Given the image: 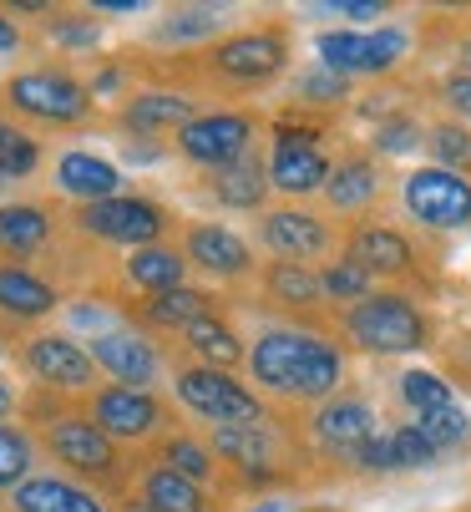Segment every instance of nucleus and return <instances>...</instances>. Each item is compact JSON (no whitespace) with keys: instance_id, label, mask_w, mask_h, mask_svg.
<instances>
[{"instance_id":"nucleus-14","label":"nucleus","mask_w":471,"mask_h":512,"mask_svg":"<svg viewBox=\"0 0 471 512\" xmlns=\"http://www.w3.org/2000/svg\"><path fill=\"white\" fill-rule=\"evenodd\" d=\"M259 239L279 254V259H320L330 249V229H325V218L320 213H309V208H269L259 218Z\"/></svg>"},{"instance_id":"nucleus-19","label":"nucleus","mask_w":471,"mask_h":512,"mask_svg":"<svg viewBox=\"0 0 471 512\" xmlns=\"http://www.w3.org/2000/svg\"><path fill=\"white\" fill-rule=\"evenodd\" d=\"M16 512H107L102 497H92L87 487H76L66 477H31L11 492Z\"/></svg>"},{"instance_id":"nucleus-23","label":"nucleus","mask_w":471,"mask_h":512,"mask_svg":"<svg viewBox=\"0 0 471 512\" xmlns=\"http://www.w3.org/2000/svg\"><path fill=\"white\" fill-rule=\"evenodd\" d=\"M142 502L152 512H213L203 482H193V477H183L173 467H152L142 477Z\"/></svg>"},{"instance_id":"nucleus-30","label":"nucleus","mask_w":471,"mask_h":512,"mask_svg":"<svg viewBox=\"0 0 471 512\" xmlns=\"http://www.w3.org/2000/svg\"><path fill=\"white\" fill-rule=\"evenodd\" d=\"M142 315L152 320V325H163V330H188L193 320H203V315H213L208 310V295H198V289H168V295H152L147 305H142Z\"/></svg>"},{"instance_id":"nucleus-17","label":"nucleus","mask_w":471,"mask_h":512,"mask_svg":"<svg viewBox=\"0 0 471 512\" xmlns=\"http://www.w3.org/2000/svg\"><path fill=\"white\" fill-rule=\"evenodd\" d=\"M188 259L203 269V274H218V279H244L249 274V244L239 234H228L223 224H193L188 229Z\"/></svg>"},{"instance_id":"nucleus-49","label":"nucleus","mask_w":471,"mask_h":512,"mask_svg":"<svg viewBox=\"0 0 471 512\" xmlns=\"http://www.w3.org/2000/svg\"><path fill=\"white\" fill-rule=\"evenodd\" d=\"M249 512H289V502H279V497H269V502H259V507H249Z\"/></svg>"},{"instance_id":"nucleus-42","label":"nucleus","mask_w":471,"mask_h":512,"mask_svg":"<svg viewBox=\"0 0 471 512\" xmlns=\"http://www.w3.org/2000/svg\"><path fill=\"white\" fill-rule=\"evenodd\" d=\"M218 31V11H178L157 36H208Z\"/></svg>"},{"instance_id":"nucleus-47","label":"nucleus","mask_w":471,"mask_h":512,"mask_svg":"<svg viewBox=\"0 0 471 512\" xmlns=\"http://www.w3.org/2000/svg\"><path fill=\"white\" fill-rule=\"evenodd\" d=\"M21 46V31H16V21H6L0 16V51H16Z\"/></svg>"},{"instance_id":"nucleus-11","label":"nucleus","mask_w":471,"mask_h":512,"mask_svg":"<svg viewBox=\"0 0 471 512\" xmlns=\"http://www.w3.org/2000/svg\"><path fill=\"white\" fill-rule=\"evenodd\" d=\"M92 421L112 442H147L163 426V401L142 386H102L92 396Z\"/></svg>"},{"instance_id":"nucleus-31","label":"nucleus","mask_w":471,"mask_h":512,"mask_svg":"<svg viewBox=\"0 0 471 512\" xmlns=\"http://www.w3.org/2000/svg\"><path fill=\"white\" fill-rule=\"evenodd\" d=\"M325 193H330L335 208H365V203L380 193V178H375V168H370L365 158H350V163H340V168L330 173Z\"/></svg>"},{"instance_id":"nucleus-41","label":"nucleus","mask_w":471,"mask_h":512,"mask_svg":"<svg viewBox=\"0 0 471 512\" xmlns=\"http://www.w3.org/2000/svg\"><path fill=\"white\" fill-rule=\"evenodd\" d=\"M350 92L345 77H335V71H309V77H299V97L309 102H340Z\"/></svg>"},{"instance_id":"nucleus-25","label":"nucleus","mask_w":471,"mask_h":512,"mask_svg":"<svg viewBox=\"0 0 471 512\" xmlns=\"http://www.w3.org/2000/svg\"><path fill=\"white\" fill-rule=\"evenodd\" d=\"M183 274H188V264H183V254L168 249V244L132 249V259H127V279H132L137 289H147V295H168V289H183Z\"/></svg>"},{"instance_id":"nucleus-15","label":"nucleus","mask_w":471,"mask_h":512,"mask_svg":"<svg viewBox=\"0 0 471 512\" xmlns=\"http://www.w3.org/2000/svg\"><path fill=\"white\" fill-rule=\"evenodd\" d=\"M87 350L97 360V371L117 376L122 386H142L147 391L157 381V350L142 335H132V330H102Z\"/></svg>"},{"instance_id":"nucleus-39","label":"nucleus","mask_w":471,"mask_h":512,"mask_svg":"<svg viewBox=\"0 0 471 512\" xmlns=\"http://www.w3.org/2000/svg\"><path fill=\"white\" fill-rule=\"evenodd\" d=\"M390 447H396V467H401V472L431 467V462H436V447L426 442L416 426H396V431H390Z\"/></svg>"},{"instance_id":"nucleus-3","label":"nucleus","mask_w":471,"mask_h":512,"mask_svg":"<svg viewBox=\"0 0 471 512\" xmlns=\"http://www.w3.org/2000/svg\"><path fill=\"white\" fill-rule=\"evenodd\" d=\"M173 391L188 411H198L213 426H259L264 421V401L239 386L228 371H213V365H183L173 376Z\"/></svg>"},{"instance_id":"nucleus-9","label":"nucleus","mask_w":471,"mask_h":512,"mask_svg":"<svg viewBox=\"0 0 471 512\" xmlns=\"http://www.w3.org/2000/svg\"><path fill=\"white\" fill-rule=\"evenodd\" d=\"M249 142H254V122L244 112H208L178 132V153L203 168H228L249 153Z\"/></svg>"},{"instance_id":"nucleus-8","label":"nucleus","mask_w":471,"mask_h":512,"mask_svg":"<svg viewBox=\"0 0 471 512\" xmlns=\"http://www.w3.org/2000/svg\"><path fill=\"white\" fill-rule=\"evenodd\" d=\"M76 224H82L92 239H107V244H127V249H147L157 244V234H163V208L147 203V198H102V203H82V213H76Z\"/></svg>"},{"instance_id":"nucleus-40","label":"nucleus","mask_w":471,"mask_h":512,"mask_svg":"<svg viewBox=\"0 0 471 512\" xmlns=\"http://www.w3.org/2000/svg\"><path fill=\"white\" fill-rule=\"evenodd\" d=\"M421 142H426V132L411 117H396V122L380 127V153H411V148H421Z\"/></svg>"},{"instance_id":"nucleus-22","label":"nucleus","mask_w":471,"mask_h":512,"mask_svg":"<svg viewBox=\"0 0 471 512\" xmlns=\"http://www.w3.org/2000/svg\"><path fill=\"white\" fill-rule=\"evenodd\" d=\"M350 264H360L365 274H406L411 269V244L396 229H355L350 234Z\"/></svg>"},{"instance_id":"nucleus-21","label":"nucleus","mask_w":471,"mask_h":512,"mask_svg":"<svg viewBox=\"0 0 471 512\" xmlns=\"http://www.w3.org/2000/svg\"><path fill=\"white\" fill-rule=\"evenodd\" d=\"M208 452L223 457L228 467L264 472V467H274V436L264 426H213L208 431Z\"/></svg>"},{"instance_id":"nucleus-32","label":"nucleus","mask_w":471,"mask_h":512,"mask_svg":"<svg viewBox=\"0 0 471 512\" xmlns=\"http://www.w3.org/2000/svg\"><path fill=\"white\" fill-rule=\"evenodd\" d=\"M36 163H41V142L26 132V127H16V122H0V178H31L36 173Z\"/></svg>"},{"instance_id":"nucleus-29","label":"nucleus","mask_w":471,"mask_h":512,"mask_svg":"<svg viewBox=\"0 0 471 512\" xmlns=\"http://www.w3.org/2000/svg\"><path fill=\"white\" fill-rule=\"evenodd\" d=\"M183 340H188V350L203 360V365H213V371H233V365L244 360V345H239V335H233L218 315H203V320H193L188 330H183Z\"/></svg>"},{"instance_id":"nucleus-13","label":"nucleus","mask_w":471,"mask_h":512,"mask_svg":"<svg viewBox=\"0 0 471 512\" xmlns=\"http://www.w3.org/2000/svg\"><path fill=\"white\" fill-rule=\"evenodd\" d=\"M26 365L31 376H41L46 386H61V391H82L97 381V360L87 345H76L71 335H36L26 340Z\"/></svg>"},{"instance_id":"nucleus-38","label":"nucleus","mask_w":471,"mask_h":512,"mask_svg":"<svg viewBox=\"0 0 471 512\" xmlns=\"http://www.w3.org/2000/svg\"><path fill=\"white\" fill-rule=\"evenodd\" d=\"M320 279H325V300H345V305L355 300V305H360V300L370 295V274H365L360 264H350V259H345V264H330Z\"/></svg>"},{"instance_id":"nucleus-24","label":"nucleus","mask_w":471,"mask_h":512,"mask_svg":"<svg viewBox=\"0 0 471 512\" xmlns=\"http://www.w3.org/2000/svg\"><path fill=\"white\" fill-rule=\"evenodd\" d=\"M51 234V213L41 203H0V254H36Z\"/></svg>"},{"instance_id":"nucleus-51","label":"nucleus","mask_w":471,"mask_h":512,"mask_svg":"<svg viewBox=\"0 0 471 512\" xmlns=\"http://www.w3.org/2000/svg\"><path fill=\"white\" fill-rule=\"evenodd\" d=\"M0 193H6V178H0Z\"/></svg>"},{"instance_id":"nucleus-18","label":"nucleus","mask_w":471,"mask_h":512,"mask_svg":"<svg viewBox=\"0 0 471 512\" xmlns=\"http://www.w3.org/2000/svg\"><path fill=\"white\" fill-rule=\"evenodd\" d=\"M56 305H61L56 289L41 274H31L21 264H0V315H11V320H46Z\"/></svg>"},{"instance_id":"nucleus-37","label":"nucleus","mask_w":471,"mask_h":512,"mask_svg":"<svg viewBox=\"0 0 471 512\" xmlns=\"http://www.w3.org/2000/svg\"><path fill=\"white\" fill-rule=\"evenodd\" d=\"M401 401L416 406V416H426V411L451 406V386H446L441 376H431V371H411V376L401 381Z\"/></svg>"},{"instance_id":"nucleus-1","label":"nucleus","mask_w":471,"mask_h":512,"mask_svg":"<svg viewBox=\"0 0 471 512\" xmlns=\"http://www.w3.org/2000/svg\"><path fill=\"white\" fill-rule=\"evenodd\" d=\"M249 371L254 386H269L274 396L289 401H325L335 396L345 360L330 340L304 335V330H264L249 350Z\"/></svg>"},{"instance_id":"nucleus-6","label":"nucleus","mask_w":471,"mask_h":512,"mask_svg":"<svg viewBox=\"0 0 471 512\" xmlns=\"http://www.w3.org/2000/svg\"><path fill=\"white\" fill-rule=\"evenodd\" d=\"M406 56V31L401 26H375V31H325L320 36V61L335 77H375L390 71Z\"/></svg>"},{"instance_id":"nucleus-2","label":"nucleus","mask_w":471,"mask_h":512,"mask_svg":"<svg viewBox=\"0 0 471 512\" xmlns=\"http://www.w3.org/2000/svg\"><path fill=\"white\" fill-rule=\"evenodd\" d=\"M345 330L355 345L375 355H406L426 345V320L406 295H365L360 305L345 310Z\"/></svg>"},{"instance_id":"nucleus-4","label":"nucleus","mask_w":471,"mask_h":512,"mask_svg":"<svg viewBox=\"0 0 471 512\" xmlns=\"http://www.w3.org/2000/svg\"><path fill=\"white\" fill-rule=\"evenodd\" d=\"M46 452L76 472L87 482H112L122 472V457H117V442L92 421V416H56L46 421Z\"/></svg>"},{"instance_id":"nucleus-12","label":"nucleus","mask_w":471,"mask_h":512,"mask_svg":"<svg viewBox=\"0 0 471 512\" xmlns=\"http://www.w3.org/2000/svg\"><path fill=\"white\" fill-rule=\"evenodd\" d=\"M330 158L314 148V132H294L284 127L274 142V163H269V188L279 193H314L330 183Z\"/></svg>"},{"instance_id":"nucleus-48","label":"nucleus","mask_w":471,"mask_h":512,"mask_svg":"<svg viewBox=\"0 0 471 512\" xmlns=\"http://www.w3.org/2000/svg\"><path fill=\"white\" fill-rule=\"evenodd\" d=\"M11 411H16V391L0 381V416H11Z\"/></svg>"},{"instance_id":"nucleus-36","label":"nucleus","mask_w":471,"mask_h":512,"mask_svg":"<svg viewBox=\"0 0 471 512\" xmlns=\"http://www.w3.org/2000/svg\"><path fill=\"white\" fill-rule=\"evenodd\" d=\"M163 467L203 482V477H213V452L203 442H193V436H168V442H163Z\"/></svg>"},{"instance_id":"nucleus-20","label":"nucleus","mask_w":471,"mask_h":512,"mask_svg":"<svg viewBox=\"0 0 471 512\" xmlns=\"http://www.w3.org/2000/svg\"><path fill=\"white\" fill-rule=\"evenodd\" d=\"M117 183H122V173L107 158H97V153H66L56 163V188L71 193V198H82V203L117 198Z\"/></svg>"},{"instance_id":"nucleus-26","label":"nucleus","mask_w":471,"mask_h":512,"mask_svg":"<svg viewBox=\"0 0 471 512\" xmlns=\"http://www.w3.org/2000/svg\"><path fill=\"white\" fill-rule=\"evenodd\" d=\"M264 193H269V168L254 153H244L228 168H213V198L228 203V208H259Z\"/></svg>"},{"instance_id":"nucleus-35","label":"nucleus","mask_w":471,"mask_h":512,"mask_svg":"<svg viewBox=\"0 0 471 512\" xmlns=\"http://www.w3.org/2000/svg\"><path fill=\"white\" fill-rule=\"evenodd\" d=\"M416 431H421L426 442L441 452V447H456V442H466V436H471V421H466V411L451 401V406H441V411H426V416H416Z\"/></svg>"},{"instance_id":"nucleus-44","label":"nucleus","mask_w":471,"mask_h":512,"mask_svg":"<svg viewBox=\"0 0 471 512\" xmlns=\"http://www.w3.org/2000/svg\"><path fill=\"white\" fill-rule=\"evenodd\" d=\"M330 11H335V16H350V21H370V16H385V6H380V0H335Z\"/></svg>"},{"instance_id":"nucleus-16","label":"nucleus","mask_w":471,"mask_h":512,"mask_svg":"<svg viewBox=\"0 0 471 512\" xmlns=\"http://www.w3.org/2000/svg\"><path fill=\"white\" fill-rule=\"evenodd\" d=\"M314 436L340 452V457H355L370 436H375V411L360 401V396H340V401H325L320 416H314Z\"/></svg>"},{"instance_id":"nucleus-33","label":"nucleus","mask_w":471,"mask_h":512,"mask_svg":"<svg viewBox=\"0 0 471 512\" xmlns=\"http://www.w3.org/2000/svg\"><path fill=\"white\" fill-rule=\"evenodd\" d=\"M31 462H36L31 436L0 421V487H11V492H16L21 482H31Z\"/></svg>"},{"instance_id":"nucleus-34","label":"nucleus","mask_w":471,"mask_h":512,"mask_svg":"<svg viewBox=\"0 0 471 512\" xmlns=\"http://www.w3.org/2000/svg\"><path fill=\"white\" fill-rule=\"evenodd\" d=\"M426 148H431L436 168H451V173L471 168V132H466L461 122H436V127L426 132Z\"/></svg>"},{"instance_id":"nucleus-46","label":"nucleus","mask_w":471,"mask_h":512,"mask_svg":"<svg viewBox=\"0 0 471 512\" xmlns=\"http://www.w3.org/2000/svg\"><path fill=\"white\" fill-rule=\"evenodd\" d=\"M97 11H107V16H137V11H142V0H102Z\"/></svg>"},{"instance_id":"nucleus-50","label":"nucleus","mask_w":471,"mask_h":512,"mask_svg":"<svg viewBox=\"0 0 471 512\" xmlns=\"http://www.w3.org/2000/svg\"><path fill=\"white\" fill-rule=\"evenodd\" d=\"M461 56H466V71H471V41H466V51H461Z\"/></svg>"},{"instance_id":"nucleus-7","label":"nucleus","mask_w":471,"mask_h":512,"mask_svg":"<svg viewBox=\"0 0 471 512\" xmlns=\"http://www.w3.org/2000/svg\"><path fill=\"white\" fill-rule=\"evenodd\" d=\"M406 208L426 229H466L471 224V183L451 168H416L401 188Z\"/></svg>"},{"instance_id":"nucleus-45","label":"nucleus","mask_w":471,"mask_h":512,"mask_svg":"<svg viewBox=\"0 0 471 512\" xmlns=\"http://www.w3.org/2000/svg\"><path fill=\"white\" fill-rule=\"evenodd\" d=\"M51 36L66 41V46H92L97 41V26H71V21H51Z\"/></svg>"},{"instance_id":"nucleus-27","label":"nucleus","mask_w":471,"mask_h":512,"mask_svg":"<svg viewBox=\"0 0 471 512\" xmlns=\"http://www.w3.org/2000/svg\"><path fill=\"white\" fill-rule=\"evenodd\" d=\"M264 289H269L279 305H289V310H309V305L325 300V279L314 274L309 264H294V259L269 264L264 269Z\"/></svg>"},{"instance_id":"nucleus-28","label":"nucleus","mask_w":471,"mask_h":512,"mask_svg":"<svg viewBox=\"0 0 471 512\" xmlns=\"http://www.w3.org/2000/svg\"><path fill=\"white\" fill-rule=\"evenodd\" d=\"M193 122V102L178 92H142L127 102V127L132 132H168V127H188Z\"/></svg>"},{"instance_id":"nucleus-43","label":"nucleus","mask_w":471,"mask_h":512,"mask_svg":"<svg viewBox=\"0 0 471 512\" xmlns=\"http://www.w3.org/2000/svg\"><path fill=\"white\" fill-rule=\"evenodd\" d=\"M441 97H446V107H451L456 117H466V122H471V71H456V77H446Z\"/></svg>"},{"instance_id":"nucleus-5","label":"nucleus","mask_w":471,"mask_h":512,"mask_svg":"<svg viewBox=\"0 0 471 512\" xmlns=\"http://www.w3.org/2000/svg\"><path fill=\"white\" fill-rule=\"evenodd\" d=\"M6 102L16 112H26L36 122H56V127L92 117V92L76 77H66V71H21V77L6 82Z\"/></svg>"},{"instance_id":"nucleus-10","label":"nucleus","mask_w":471,"mask_h":512,"mask_svg":"<svg viewBox=\"0 0 471 512\" xmlns=\"http://www.w3.org/2000/svg\"><path fill=\"white\" fill-rule=\"evenodd\" d=\"M213 71L228 82H269L289 61V36L284 31H239L213 46Z\"/></svg>"}]
</instances>
